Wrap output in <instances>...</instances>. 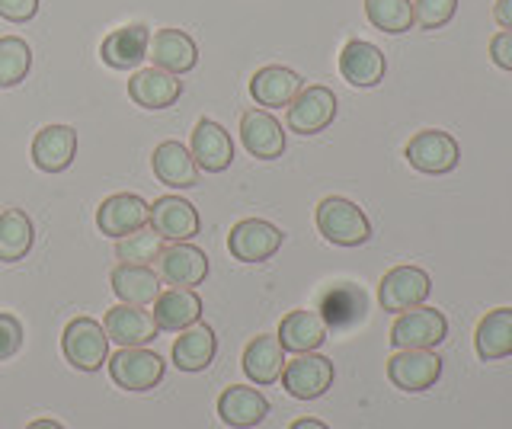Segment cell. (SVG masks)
Segmentation results:
<instances>
[{"mask_svg":"<svg viewBox=\"0 0 512 429\" xmlns=\"http://www.w3.org/2000/svg\"><path fill=\"white\" fill-rule=\"evenodd\" d=\"M317 231L336 247H362L372 237V221L356 202L343 196H327L317 205Z\"/></svg>","mask_w":512,"mask_h":429,"instance_id":"6da1fadb","label":"cell"},{"mask_svg":"<svg viewBox=\"0 0 512 429\" xmlns=\"http://www.w3.org/2000/svg\"><path fill=\"white\" fill-rule=\"evenodd\" d=\"M61 353L77 372H100L109 359V337L93 317H74L61 333Z\"/></svg>","mask_w":512,"mask_h":429,"instance_id":"7a4b0ae2","label":"cell"},{"mask_svg":"<svg viewBox=\"0 0 512 429\" xmlns=\"http://www.w3.org/2000/svg\"><path fill=\"white\" fill-rule=\"evenodd\" d=\"M106 365H109L112 381H116L122 391H138V394L154 391L160 381H164V372H167V362L144 346L119 349L116 356L106 359Z\"/></svg>","mask_w":512,"mask_h":429,"instance_id":"3957f363","label":"cell"},{"mask_svg":"<svg viewBox=\"0 0 512 429\" xmlns=\"http://www.w3.org/2000/svg\"><path fill=\"white\" fill-rule=\"evenodd\" d=\"M448 337V321L436 308H410L391 327L394 349H436Z\"/></svg>","mask_w":512,"mask_h":429,"instance_id":"277c9868","label":"cell"},{"mask_svg":"<svg viewBox=\"0 0 512 429\" xmlns=\"http://www.w3.org/2000/svg\"><path fill=\"white\" fill-rule=\"evenodd\" d=\"M279 381L298 401H317L333 385V362L320 353H301L292 362H285Z\"/></svg>","mask_w":512,"mask_h":429,"instance_id":"5b68a950","label":"cell"},{"mask_svg":"<svg viewBox=\"0 0 512 429\" xmlns=\"http://www.w3.org/2000/svg\"><path fill=\"white\" fill-rule=\"evenodd\" d=\"M148 228L164 237L167 244H186L199 234L202 221L196 205L183 196H160L148 209Z\"/></svg>","mask_w":512,"mask_h":429,"instance_id":"8992f818","label":"cell"},{"mask_svg":"<svg viewBox=\"0 0 512 429\" xmlns=\"http://www.w3.org/2000/svg\"><path fill=\"white\" fill-rule=\"evenodd\" d=\"M432 292V282L420 266H394L391 273H384L378 285V301L384 311L404 314L410 308H420Z\"/></svg>","mask_w":512,"mask_h":429,"instance_id":"52a82bcc","label":"cell"},{"mask_svg":"<svg viewBox=\"0 0 512 429\" xmlns=\"http://www.w3.org/2000/svg\"><path fill=\"white\" fill-rule=\"evenodd\" d=\"M442 375V359L432 353V349H397L388 359V378L391 385L416 394V391H429Z\"/></svg>","mask_w":512,"mask_h":429,"instance_id":"ba28073f","label":"cell"},{"mask_svg":"<svg viewBox=\"0 0 512 429\" xmlns=\"http://www.w3.org/2000/svg\"><path fill=\"white\" fill-rule=\"evenodd\" d=\"M407 161L413 170L420 173H432V177H439V173H452L458 167V141L448 135V132H439V129H426V132H416L410 141H407Z\"/></svg>","mask_w":512,"mask_h":429,"instance_id":"9c48e42d","label":"cell"},{"mask_svg":"<svg viewBox=\"0 0 512 429\" xmlns=\"http://www.w3.org/2000/svg\"><path fill=\"white\" fill-rule=\"evenodd\" d=\"M336 119V93L324 84L301 87L288 103V129L298 135H317Z\"/></svg>","mask_w":512,"mask_h":429,"instance_id":"30bf717a","label":"cell"},{"mask_svg":"<svg viewBox=\"0 0 512 429\" xmlns=\"http://www.w3.org/2000/svg\"><path fill=\"white\" fill-rule=\"evenodd\" d=\"M282 231L272 225V221L263 218H244L237 221L228 234V250L231 257L240 263H263L272 253L282 247Z\"/></svg>","mask_w":512,"mask_h":429,"instance_id":"8fae6325","label":"cell"},{"mask_svg":"<svg viewBox=\"0 0 512 429\" xmlns=\"http://www.w3.org/2000/svg\"><path fill=\"white\" fill-rule=\"evenodd\" d=\"M189 154H192V161H196L199 170L221 173V170H228L231 161H234V141H231L228 132H224L221 122L202 116L196 122V129H192Z\"/></svg>","mask_w":512,"mask_h":429,"instance_id":"7c38bea8","label":"cell"},{"mask_svg":"<svg viewBox=\"0 0 512 429\" xmlns=\"http://www.w3.org/2000/svg\"><path fill=\"white\" fill-rule=\"evenodd\" d=\"M157 276L160 282H167L170 289H196L208 276V257L189 241L170 244L164 247V253H160V260H157Z\"/></svg>","mask_w":512,"mask_h":429,"instance_id":"4fadbf2b","label":"cell"},{"mask_svg":"<svg viewBox=\"0 0 512 429\" xmlns=\"http://www.w3.org/2000/svg\"><path fill=\"white\" fill-rule=\"evenodd\" d=\"M103 330L109 343H116L119 349H128V346H148L151 340H157V321L151 311L144 308H135V305H119L109 308L106 317H103Z\"/></svg>","mask_w":512,"mask_h":429,"instance_id":"5bb4252c","label":"cell"},{"mask_svg":"<svg viewBox=\"0 0 512 429\" xmlns=\"http://www.w3.org/2000/svg\"><path fill=\"white\" fill-rule=\"evenodd\" d=\"M148 209L151 205L141 196L116 193V196L103 199V205L96 209V228H100V234L112 237V241H122L125 234L148 225Z\"/></svg>","mask_w":512,"mask_h":429,"instance_id":"9a60e30c","label":"cell"},{"mask_svg":"<svg viewBox=\"0 0 512 429\" xmlns=\"http://www.w3.org/2000/svg\"><path fill=\"white\" fill-rule=\"evenodd\" d=\"M148 58L154 68L167 71L173 77H183L199 65V49L183 29H160V33L151 36Z\"/></svg>","mask_w":512,"mask_h":429,"instance_id":"2e32d148","label":"cell"},{"mask_svg":"<svg viewBox=\"0 0 512 429\" xmlns=\"http://www.w3.org/2000/svg\"><path fill=\"white\" fill-rule=\"evenodd\" d=\"M240 141L260 161H276V157L285 154V132L279 119L266 113V109H247L240 116Z\"/></svg>","mask_w":512,"mask_h":429,"instance_id":"e0dca14e","label":"cell"},{"mask_svg":"<svg viewBox=\"0 0 512 429\" xmlns=\"http://www.w3.org/2000/svg\"><path fill=\"white\" fill-rule=\"evenodd\" d=\"M77 157V132L71 125H45L32 138V164L42 173H64Z\"/></svg>","mask_w":512,"mask_h":429,"instance_id":"ac0fdd59","label":"cell"},{"mask_svg":"<svg viewBox=\"0 0 512 429\" xmlns=\"http://www.w3.org/2000/svg\"><path fill=\"white\" fill-rule=\"evenodd\" d=\"M218 417L231 429H253L269 417V401L247 385H231L218 397Z\"/></svg>","mask_w":512,"mask_h":429,"instance_id":"d6986e66","label":"cell"},{"mask_svg":"<svg viewBox=\"0 0 512 429\" xmlns=\"http://www.w3.org/2000/svg\"><path fill=\"white\" fill-rule=\"evenodd\" d=\"M109 289L122 305L148 308L154 305V298L160 295V276L151 266L138 263H116V269L109 273Z\"/></svg>","mask_w":512,"mask_h":429,"instance_id":"ffe728a7","label":"cell"},{"mask_svg":"<svg viewBox=\"0 0 512 429\" xmlns=\"http://www.w3.org/2000/svg\"><path fill=\"white\" fill-rule=\"evenodd\" d=\"M215 353H218L215 330L202 321H196L192 327L180 330V337H176V343H173L170 362L180 372H205L208 365L215 362Z\"/></svg>","mask_w":512,"mask_h":429,"instance_id":"44dd1931","label":"cell"},{"mask_svg":"<svg viewBox=\"0 0 512 429\" xmlns=\"http://www.w3.org/2000/svg\"><path fill=\"white\" fill-rule=\"evenodd\" d=\"M384 68H388V61H384V52L378 45L365 39H352L343 45L340 74L352 87H378L384 81Z\"/></svg>","mask_w":512,"mask_h":429,"instance_id":"7402d4cb","label":"cell"},{"mask_svg":"<svg viewBox=\"0 0 512 429\" xmlns=\"http://www.w3.org/2000/svg\"><path fill=\"white\" fill-rule=\"evenodd\" d=\"M180 93H183L180 77L160 68H144L128 77V97L141 109H170L180 100Z\"/></svg>","mask_w":512,"mask_h":429,"instance_id":"603a6c76","label":"cell"},{"mask_svg":"<svg viewBox=\"0 0 512 429\" xmlns=\"http://www.w3.org/2000/svg\"><path fill=\"white\" fill-rule=\"evenodd\" d=\"M148 45H151L148 26L132 23V26L116 29V33H109L100 45V55L112 71H132L148 58Z\"/></svg>","mask_w":512,"mask_h":429,"instance_id":"cb8c5ba5","label":"cell"},{"mask_svg":"<svg viewBox=\"0 0 512 429\" xmlns=\"http://www.w3.org/2000/svg\"><path fill=\"white\" fill-rule=\"evenodd\" d=\"M298 90H301L298 71L282 68V65L260 68L250 77V97L263 109H282V106L288 109V103L298 97Z\"/></svg>","mask_w":512,"mask_h":429,"instance_id":"d4e9b609","label":"cell"},{"mask_svg":"<svg viewBox=\"0 0 512 429\" xmlns=\"http://www.w3.org/2000/svg\"><path fill=\"white\" fill-rule=\"evenodd\" d=\"M154 321L157 330L164 333H180L202 321V298L196 289H167L154 298Z\"/></svg>","mask_w":512,"mask_h":429,"instance_id":"484cf974","label":"cell"},{"mask_svg":"<svg viewBox=\"0 0 512 429\" xmlns=\"http://www.w3.org/2000/svg\"><path fill=\"white\" fill-rule=\"evenodd\" d=\"M240 369H244V375L253 381V385H276L285 369V349H282L279 337H272V333L253 337L244 349Z\"/></svg>","mask_w":512,"mask_h":429,"instance_id":"4316f807","label":"cell"},{"mask_svg":"<svg viewBox=\"0 0 512 429\" xmlns=\"http://www.w3.org/2000/svg\"><path fill=\"white\" fill-rule=\"evenodd\" d=\"M276 337L285 353H317L327 340V321L317 311H292L282 317Z\"/></svg>","mask_w":512,"mask_h":429,"instance_id":"83f0119b","label":"cell"},{"mask_svg":"<svg viewBox=\"0 0 512 429\" xmlns=\"http://www.w3.org/2000/svg\"><path fill=\"white\" fill-rule=\"evenodd\" d=\"M154 177L160 183H167L170 189H192L199 186V167L192 161V154L180 141H164V145L154 148L151 157Z\"/></svg>","mask_w":512,"mask_h":429,"instance_id":"f1b7e54d","label":"cell"},{"mask_svg":"<svg viewBox=\"0 0 512 429\" xmlns=\"http://www.w3.org/2000/svg\"><path fill=\"white\" fill-rule=\"evenodd\" d=\"M474 346H477V356L484 362L512 356V308L487 311L484 321L477 324Z\"/></svg>","mask_w":512,"mask_h":429,"instance_id":"f546056e","label":"cell"},{"mask_svg":"<svg viewBox=\"0 0 512 429\" xmlns=\"http://www.w3.org/2000/svg\"><path fill=\"white\" fill-rule=\"evenodd\" d=\"M36 244V228L23 209H7L0 215V263H20Z\"/></svg>","mask_w":512,"mask_h":429,"instance_id":"4dcf8cb0","label":"cell"},{"mask_svg":"<svg viewBox=\"0 0 512 429\" xmlns=\"http://www.w3.org/2000/svg\"><path fill=\"white\" fill-rule=\"evenodd\" d=\"M365 17L381 33H410L413 23V0H365Z\"/></svg>","mask_w":512,"mask_h":429,"instance_id":"1f68e13d","label":"cell"},{"mask_svg":"<svg viewBox=\"0 0 512 429\" xmlns=\"http://www.w3.org/2000/svg\"><path fill=\"white\" fill-rule=\"evenodd\" d=\"M32 68V49L20 36L0 39V90L20 87Z\"/></svg>","mask_w":512,"mask_h":429,"instance_id":"d6a6232c","label":"cell"},{"mask_svg":"<svg viewBox=\"0 0 512 429\" xmlns=\"http://www.w3.org/2000/svg\"><path fill=\"white\" fill-rule=\"evenodd\" d=\"M167 241L160 234H154L148 225L125 234L122 241H116V260L119 263H138V266H151L160 260V253H164Z\"/></svg>","mask_w":512,"mask_h":429,"instance_id":"836d02e7","label":"cell"},{"mask_svg":"<svg viewBox=\"0 0 512 429\" xmlns=\"http://www.w3.org/2000/svg\"><path fill=\"white\" fill-rule=\"evenodd\" d=\"M458 0H413V23L420 29H442L455 17Z\"/></svg>","mask_w":512,"mask_h":429,"instance_id":"e575fe53","label":"cell"},{"mask_svg":"<svg viewBox=\"0 0 512 429\" xmlns=\"http://www.w3.org/2000/svg\"><path fill=\"white\" fill-rule=\"evenodd\" d=\"M23 349V324L13 314H0V362L13 359Z\"/></svg>","mask_w":512,"mask_h":429,"instance_id":"d590c367","label":"cell"},{"mask_svg":"<svg viewBox=\"0 0 512 429\" xmlns=\"http://www.w3.org/2000/svg\"><path fill=\"white\" fill-rule=\"evenodd\" d=\"M39 0H0V20L7 23H29L36 20Z\"/></svg>","mask_w":512,"mask_h":429,"instance_id":"8d00e7d4","label":"cell"},{"mask_svg":"<svg viewBox=\"0 0 512 429\" xmlns=\"http://www.w3.org/2000/svg\"><path fill=\"white\" fill-rule=\"evenodd\" d=\"M490 58L496 61V68L512 71V29H503L490 39Z\"/></svg>","mask_w":512,"mask_h":429,"instance_id":"74e56055","label":"cell"},{"mask_svg":"<svg viewBox=\"0 0 512 429\" xmlns=\"http://www.w3.org/2000/svg\"><path fill=\"white\" fill-rule=\"evenodd\" d=\"M493 17H496V23H500L503 29H512V0H496Z\"/></svg>","mask_w":512,"mask_h":429,"instance_id":"f35d334b","label":"cell"},{"mask_svg":"<svg viewBox=\"0 0 512 429\" xmlns=\"http://www.w3.org/2000/svg\"><path fill=\"white\" fill-rule=\"evenodd\" d=\"M288 429H330L327 423H320V420H314V417H301V420H295Z\"/></svg>","mask_w":512,"mask_h":429,"instance_id":"ab89813d","label":"cell"},{"mask_svg":"<svg viewBox=\"0 0 512 429\" xmlns=\"http://www.w3.org/2000/svg\"><path fill=\"white\" fill-rule=\"evenodd\" d=\"M26 429H64V426H61L58 420H48V417H42V420H32Z\"/></svg>","mask_w":512,"mask_h":429,"instance_id":"60d3db41","label":"cell"}]
</instances>
